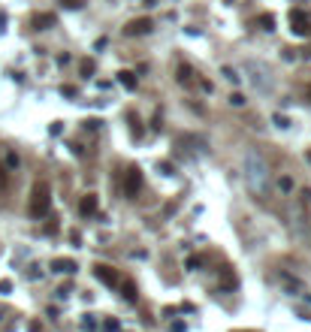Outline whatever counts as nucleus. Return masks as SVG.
<instances>
[{
	"label": "nucleus",
	"instance_id": "nucleus-22",
	"mask_svg": "<svg viewBox=\"0 0 311 332\" xmlns=\"http://www.w3.org/2000/svg\"><path fill=\"white\" fill-rule=\"evenodd\" d=\"M9 290H12V284L9 281H0V293H9Z\"/></svg>",
	"mask_w": 311,
	"mask_h": 332
},
{
	"label": "nucleus",
	"instance_id": "nucleus-18",
	"mask_svg": "<svg viewBox=\"0 0 311 332\" xmlns=\"http://www.w3.org/2000/svg\"><path fill=\"white\" fill-rule=\"evenodd\" d=\"M187 266H190V269H194V272H197V269H200V266H203V257H190V260H187Z\"/></svg>",
	"mask_w": 311,
	"mask_h": 332
},
{
	"label": "nucleus",
	"instance_id": "nucleus-5",
	"mask_svg": "<svg viewBox=\"0 0 311 332\" xmlns=\"http://www.w3.org/2000/svg\"><path fill=\"white\" fill-rule=\"evenodd\" d=\"M151 28H154L151 18H133V21H127L124 33H127V36H145V33H151Z\"/></svg>",
	"mask_w": 311,
	"mask_h": 332
},
{
	"label": "nucleus",
	"instance_id": "nucleus-16",
	"mask_svg": "<svg viewBox=\"0 0 311 332\" xmlns=\"http://www.w3.org/2000/svg\"><path fill=\"white\" fill-rule=\"evenodd\" d=\"M230 103H233V106H245V97L236 91V94H230Z\"/></svg>",
	"mask_w": 311,
	"mask_h": 332
},
{
	"label": "nucleus",
	"instance_id": "nucleus-21",
	"mask_svg": "<svg viewBox=\"0 0 311 332\" xmlns=\"http://www.w3.org/2000/svg\"><path fill=\"white\" fill-rule=\"evenodd\" d=\"M106 329H109V332H118V320H106Z\"/></svg>",
	"mask_w": 311,
	"mask_h": 332
},
{
	"label": "nucleus",
	"instance_id": "nucleus-3",
	"mask_svg": "<svg viewBox=\"0 0 311 332\" xmlns=\"http://www.w3.org/2000/svg\"><path fill=\"white\" fill-rule=\"evenodd\" d=\"M290 28H293L296 36H308L311 33V18L302 12V9H293V12H290Z\"/></svg>",
	"mask_w": 311,
	"mask_h": 332
},
{
	"label": "nucleus",
	"instance_id": "nucleus-4",
	"mask_svg": "<svg viewBox=\"0 0 311 332\" xmlns=\"http://www.w3.org/2000/svg\"><path fill=\"white\" fill-rule=\"evenodd\" d=\"M94 275H97V278L103 281L106 287H118V284H121V275H118L115 269L103 266V263H97V266H94Z\"/></svg>",
	"mask_w": 311,
	"mask_h": 332
},
{
	"label": "nucleus",
	"instance_id": "nucleus-24",
	"mask_svg": "<svg viewBox=\"0 0 311 332\" xmlns=\"http://www.w3.org/2000/svg\"><path fill=\"white\" fill-rule=\"evenodd\" d=\"M233 332H257V329H233Z\"/></svg>",
	"mask_w": 311,
	"mask_h": 332
},
{
	"label": "nucleus",
	"instance_id": "nucleus-20",
	"mask_svg": "<svg viewBox=\"0 0 311 332\" xmlns=\"http://www.w3.org/2000/svg\"><path fill=\"white\" fill-rule=\"evenodd\" d=\"M278 184H281V187H284V191H290V187H293V181H290V178H287V175H284V178H281V181H278Z\"/></svg>",
	"mask_w": 311,
	"mask_h": 332
},
{
	"label": "nucleus",
	"instance_id": "nucleus-10",
	"mask_svg": "<svg viewBox=\"0 0 311 332\" xmlns=\"http://www.w3.org/2000/svg\"><path fill=\"white\" fill-rule=\"evenodd\" d=\"M118 287H121V293H124V299H127V302H136V299H139V290H136V284H133V281H121Z\"/></svg>",
	"mask_w": 311,
	"mask_h": 332
},
{
	"label": "nucleus",
	"instance_id": "nucleus-23",
	"mask_svg": "<svg viewBox=\"0 0 311 332\" xmlns=\"http://www.w3.org/2000/svg\"><path fill=\"white\" fill-rule=\"evenodd\" d=\"M3 187H6V169L0 166V191H3Z\"/></svg>",
	"mask_w": 311,
	"mask_h": 332
},
{
	"label": "nucleus",
	"instance_id": "nucleus-9",
	"mask_svg": "<svg viewBox=\"0 0 311 332\" xmlns=\"http://www.w3.org/2000/svg\"><path fill=\"white\" fill-rule=\"evenodd\" d=\"M221 287H224V290H233V287H236V272H233L230 266L221 269Z\"/></svg>",
	"mask_w": 311,
	"mask_h": 332
},
{
	"label": "nucleus",
	"instance_id": "nucleus-1",
	"mask_svg": "<svg viewBox=\"0 0 311 332\" xmlns=\"http://www.w3.org/2000/svg\"><path fill=\"white\" fill-rule=\"evenodd\" d=\"M49 208H52V191H49L45 181H36L34 191H31V205H28V211H31V218H45Z\"/></svg>",
	"mask_w": 311,
	"mask_h": 332
},
{
	"label": "nucleus",
	"instance_id": "nucleus-7",
	"mask_svg": "<svg viewBox=\"0 0 311 332\" xmlns=\"http://www.w3.org/2000/svg\"><path fill=\"white\" fill-rule=\"evenodd\" d=\"M52 272H67V275H73V272H76V260L58 257V260H52Z\"/></svg>",
	"mask_w": 311,
	"mask_h": 332
},
{
	"label": "nucleus",
	"instance_id": "nucleus-17",
	"mask_svg": "<svg viewBox=\"0 0 311 332\" xmlns=\"http://www.w3.org/2000/svg\"><path fill=\"white\" fill-rule=\"evenodd\" d=\"M94 69H97V66H94V61H85V64H82V73H85V76H91Z\"/></svg>",
	"mask_w": 311,
	"mask_h": 332
},
{
	"label": "nucleus",
	"instance_id": "nucleus-19",
	"mask_svg": "<svg viewBox=\"0 0 311 332\" xmlns=\"http://www.w3.org/2000/svg\"><path fill=\"white\" fill-rule=\"evenodd\" d=\"M61 94H67V97H76V88H73V85H64V88H61Z\"/></svg>",
	"mask_w": 311,
	"mask_h": 332
},
{
	"label": "nucleus",
	"instance_id": "nucleus-6",
	"mask_svg": "<svg viewBox=\"0 0 311 332\" xmlns=\"http://www.w3.org/2000/svg\"><path fill=\"white\" fill-rule=\"evenodd\" d=\"M97 208H100L97 194H85V197L79 199V215H82V218H91V215H97Z\"/></svg>",
	"mask_w": 311,
	"mask_h": 332
},
{
	"label": "nucleus",
	"instance_id": "nucleus-25",
	"mask_svg": "<svg viewBox=\"0 0 311 332\" xmlns=\"http://www.w3.org/2000/svg\"><path fill=\"white\" fill-rule=\"evenodd\" d=\"M145 6H154V0H145Z\"/></svg>",
	"mask_w": 311,
	"mask_h": 332
},
{
	"label": "nucleus",
	"instance_id": "nucleus-14",
	"mask_svg": "<svg viewBox=\"0 0 311 332\" xmlns=\"http://www.w3.org/2000/svg\"><path fill=\"white\" fill-rule=\"evenodd\" d=\"M58 3H61V6H67V9H79L85 0H58Z\"/></svg>",
	"mask_w": 311,
	"mask_h": 332
},
{
	"label": "nucleus",
	"instance_id": "nucleus-12",
	"mask_svg": "<svg viewBox=\"0 0 311 332\" xmlns=\"http://www.w3.org/2000/svg\"><path fill=\"white\" fill-rule=\"evenodd\" d=\"M118 79H121V85H124L127 91H133V88H136V76H133L130 69H121V73H118Z\"/></svg>",
	"mask_w": 311,
	"mask_h": 332
},
{
	"label": "nucleus",
	"instance_id": "nucleus-11",
	"mask_svg": "<svg viewBox=\"0 0 311 332\" xmlns=\"http://www.w3.org/2000/svg\"><path fill=\"white\" fill-rule=\"evenodd\" d=\"M178 82H181L184 88H190V85L197 82V79H194V69H190L187 64H181V66H178Z\"/></svg>",
	"mask_w": 311,
	"mask_h": 332
},
{
	"label": "nucleus",
	"instance_id": "nucleus-15",
	"mask_svg": "<svg viewBox=\"0 0 311 332\" xmlns=\"http://www.w3.org/2000/svg\"><path fill=\"white\" fill-rule=\"evenodd\" d=\"M6 166H9V169H15V166H18V154H12V151H9V154H6Z\"/></svg>",
	"mask_w": 311,
	"mask_h": 332
},
{
	"label": "nucleus",
	"instance_id": "nucleus-8",
	"mask_svg": "<svg viewBox=\"0 0 311 332\" xmlns=\"http://www.w3.org/2000/svg\"><path fill=\"white\" fill-rule=\"evenodd\" d=\"M55 25V15L52 12H39V15H34V28L36 31H49Z\"/></svg>",
	"mask_w": 311,
	"mask_h": 332
},
{
	"label": "nucleus",
	"instance_id": "nucleus-13",
	"mask_svg": "<svg viewBox=\"0 0 311 332\" xmlns=\"http://www.w3.org/2000/svg\"><path fill=\"white\" fill-rule=\"evenodd\" d=\"M260 25H263V31H272L275 18H272V15H260Z\"/></svg>",
	"mask_w": 311,
	"mask_h": 332
},
{
	"label": "nucleus",
	"instance_id": "nucleus-2",
	"mask_svg": "<svg viewBox=\"0 0 311 332\" xmlns=\"http://www.w3.org/2000/svg\"><path fill=\"white\" fill-rule=\"evenodd\" d=\"M139 191H142V169L139 166H130L127 169V178H124V194L130 199H136Z\"/></svg>",
	"mask_w": 311,
	"mask_h": 332
}]
</instances>
